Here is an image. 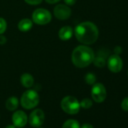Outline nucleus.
I'll return each mask as SVG.
<instances>
[{
  "instance_id": "12",
  "label": "nucleus",
  "mask_w": 128,
  "mask_h": 128,
  "mask_svg": "<svg viewBox=\"0 0 128 128\" xmlns=\"http://www.w3.org/2000/svg\"><path fill=\"white\" fill-rule=\"evenodd\" d=\"M20 82H21V84L24 87L29 88L33 85L34 79H33V77L30 74L24 73L22 75V76L20 78Z\"/></svg>"
},
{
  "instance_id": "10",
  "label": "nucleus",
  "mask_w": 128,
  "mask_h": 128,
  "mask_svg": "<svg viewBox=\"0 0 128 128\" xmlns=\"http://www.w3.org/2000/svg\"><path fill=\"white\" fill-rule=\"evenodd\" d=\"M12 121L16 127H23L26 124L28 118L24 112L19 110L12 114Z\"/></svg>"
},
{
  "instance_id": "16",
  "label": "nucleus",
  "mask_w": 128,
  "mask_h": 128,
  "mask_svg": "<svg viewBox=\"0 0 128 128\" xmlns=\"http://www.w3.org/2000/svg\"><path fill=\"white\" fill-rule=\"evenodd\" d=\"M85 78L86 83L88 84H90V85L94 84V83H95V82H96V76H95L94 74H93V73H91V72L88 73V74L85 76V78Z\"/></svg>"
},
{
  "instance_id": "26",
  "label": "nucleus",
  "mask_w": 128,
  "mask_h": 128,
  "mask_svg": "<svg viewBox=\"0 0 128 128\" xmlns=\"http://www.w3.org/2000/svg\"><path fill=\"white\" fill-rule=\"evenodd\" d=\"M46 2L48 3H50V4H54V3H56L58 2L60 0H45Z\"/></svg>"
},
{
  "instance_id": "24",
  "label": "nucleus",
  "mask_w": 128,
  "mask_h": 128,
  "mask_svg": "<svg viewBox=\"0 0 128 128\" xmlns=\"http://www.w3.org/2000/svg\"><path fill=\"white\" fill-rule=\"evenodd\" d=\"M6 42V38L5 36H0V44H5Z\"/></svg>"
},
{
  "instance_id": "25",
  "label": "nucleus",
  "mask_w": 128,
  "mask_h": 128,
  "mask_svg": "<svg viewBox=\"0 0 128 128\" xmlns=\"http://www.w3.org/2000/svg\"><path fill=\"white\" fill-rule=\"evenodd\" d=\"M81 128H94V126L90 124H84Z\"/></svg>"
},
{
  "instance_id": "15",
  "label": "nucleus",
  "mask_w": 128,
  "mask_h": 128,
  "mask_svg": "<svg viewBox=\"0 0 128 128\" xmlns=\"http://www.w3.org/2000/svg\"><path fill=\"white\" fill-rule=\"evenodd\" d=\"M62 128H81L79 123L76 120L70 119L64 122Z\"/></svg>"
},
{
  "instance_id": "9",
  "label": "nucleus",
  "mask_w": 128,
  "mask_h": 128,
  "mask_svg": "<svg viewBox=\"0 0 128 128\" xmlns=\"http://www.w3.org/2000/svg\"><path fill=\"white\" fill-rule=\"evenodd\" d=\"M54 16L61 20L68 19L71 15V9L65 5H58L54 9Z\"/></svg>"
},
{
  "instance_id": "11",
  "label": "nucleus",
  "mask_w": 128,
  "mask_h": 128,
  "mask_svg": "<svg viewBox=\"0 0 128 128\" xmlns=\"http://www.w3.org/2000/svg\"><path fill=\"white\" fill-rule=\"evenodd\" d=\"M73 34V30L70 26H63L59 31V37L60 39L66 41L72 38Z\"/></svg>"
},
{
  "instance_id": "1",
  "label": "nucleus",
  "mask_w": 128,
  "mask_h": 128,
  "mask_svg": "<svg viewBox=\"0 0 128 128\" xmlns=\"http://www.w3.org/2000/svg\"><path fill=\"white\" fill-rule=\"evenodd\" d=\"M75 36L81 43L84 44H91L98 38V28L91 22H83L76 27Z\"/></svg>"
},
{
  "instance_id": "8",
  "label": "nucleus",
  "mask_w": 128,
  "mask_h": 128,
  "mask_svg": "<svg viewBox=\"0 0 128 128\" xmlns=\"http://www.w3.org/2000/svg\"><path fill=\"white\" fill-rule=\"evenodd\" d=\"M107 64L109 70L114 73L119 72L123 67V61L118 54L111 55L108 60Z\"/></svg>"
},
{
  "instance_id": "21",
  "label": "nucleus",
  "mask_w": 128,
  "mask_h": 128,
  "mask_svg": "<svg viewBox=\"0 0 128 128\" xmlns=\"http://www.w3.org/2000/svg\"><path fill=\"white\" fill-rule=\"evenodd\" d=\"M24 1L30 5H38L42 2V0H24Z\"/></svg>"
},
{
  "instance_id": "7",
  "label": "nucleus",
  "mask_w": 128,
  "mask_h": 128,
  "mask_svg": "<svg viewBox=\"0 0 128 128\" xmlns=\"http://www.w3.org/2000/svg\"><path fill=\"white\" fill-rule=\"evenodd\" d=\"M30 124L33 127L41 126L44 120V113L42 110L37 108L31 112L28 118Z\"/></svg>"
},
{
  "instance_id": "4",
  "label": "nucleus",
  "mask_w": 128,
  "mask_h": 128,
  "mask_svg": "<svg viewBox=\"0 0 128 128\" xmlns=\"http://www.w3.org/2000/svg\"><path fill=\"white\" fill-rule=\"evenodd\" d=\"M60 106L64 112L70 114H77L81 108L80 102L76 97L72 96H67L64 97L61 101Z\"/></svg>"
},
{
  "instance_id": "2",
  "label": "nucleus",
  "mask_w": 128,
  "mask_h": 128,
  "mask_svg": "<svg viewBox=\"0 0 128 128\" xmlns=\"http://www.w3.org/2000/svg\"><path fill=\"white\" fill-rule=\"evenodd\" d=\"M94 53L93 50L87 46L80 45L76 48L72 54V63L78 68H84L94 61Z\"/></svg>"
},
{
  "instance_id": "17",
  "label": "nucleus",
  "mask_w": 128,
  "mask_h": 128,
  "mask_svg": "<svg viewBox=\"0 0 128 128\" xmlns=\"http://www.w3.org/2000/svg\"><path fill=\"white\" fill-rule=\"evenodd\" d=\"M93 62H94L95 66H96L97 67H100V68H102V67H103L106 65V60H105V59L101 57V56H98L96 58H94Z\"/></svg>"
},
{
  "instance_id": "13",
  "label": "nucleus",
  "mask_w": 128,
  "mask_h": 128,
  "mask_svg": "<svg viewBox=\"0 0 128 128\" xmlns=\"http://www.w3.org/2000/svg\"><path fill=\"white\" fill-rule=\"evenodd\" d=\"M32 27V22L28 18L21 20L18 24V29L21 32H28Z\"/></svg>"
},
{
  "instance_id": "23",
  "label": "nucleus",
  "mask_w": 128,
  "mask_h": 128,
  "mask_svg": "<svg viewBox=\"0 0 128 128\" xmlns=\"http://www.w3.org/2000/svg\"><path fill=\"white\" fill-rule=\"evenodd\" d=\"M114 50V53H115V54H118V55H119V54L121 53V51H122V50H121V48H120V47H119V46H117V47H115Z\"/></svg>"
},
{
  "instance_id": "27",
  "label": "nucleus",
  "mask_w": 128,
  "mask_h": 128,
  "mask_svg": "<svg viewBox=\"0 0 128 128\" xmlns=\"http://www.w3.org/2000/svg\"><path fill=\"white\" fill-rule=\"evenodd\" d=\"M6 128H16V126L14 125V124H10V125H8L6 126Z\"/></svg>"
},
{
  "instance_id": "19",
  "label": "nucleus",
  "mask_w": 128,
  "mask_h": 128,
  "mask_svg": "<svg viewBox=\"0 0 128 128\" xmlns=\"http://www.w3.org/2000/svg\"><path fill=\"white\" fill-rule=\"evenodd\" d=\"M6 28H7L6 21L3 18H0V35L5 32V31L6 30Z\"/></svg>"
},
{
  "instance_id": "14",
  "label": "nucleus",
  "mask_w": 128,
  "mask_h": 128,
  "mask_svg": "<svg viewBox=\"0 0 128 128\" xmlns=\"http://www.w3.org/2000/svg\"><path fill=\"white\" fill-rule=\"evenodd\" d=\"M19 104L18 99L16 96H11L9 97L6 103V108L8 109L9 111H14L18 108Z\"/></svg>"
},
{
  "instance_id": "6",
  "label": "nucleus",
  "mask_w": 128,
  "mask_h": 128,
  "mask_svg": "<svg viewBox=\"0 0 128 128\" xmlns=\"http://www.w3.org/2000/svg\"><path fill=\"white\" fill-rule=\"evenodd\" d=\"M91 96L96 102H102L106 98V90L101 83L94 84L91 90Z\"/></svg>"
},
{
  "instance_id": "5",
  "label": "nucleus",
  "mask_w": 128,
  "mask_h": 128,
  "mask_svg": "<svg viewBox=\"0 0 128 128\" xmlns=\"http://www.w3.org/2000/svg\"><path fill=\"white\" fill-rule=\"evenodd\" d=\"M32 20L33 21L38 25H44L48 24L51 20L50 13L43 8L36 9L32 14Z\"/></svg>"
},
{
  "instance_id": "22",
  "label": "nucleus",
  "mask_w": 128,
  "mask_h": 128,
  "mask_svg": "<svg viewBox=\"0 0 128 128\" xmlns=\"http://www.w3.org/2000/svg\"><path fill=\"white\" fill-rule=\"evenodd\" d=\"M64 2L68 6H73L76 2V0H64Z\"/></svg>"
},
{
  "instance_id": "3",
  "label": "nucleus",
  "mask_w": 128,
  "mask_h": 128,
  "mask_svg": "<svg viewBox=\"0 0 128 128\" xmlns=\"http://www.w3.org/2000/svg\"><path fill=\"white\" fill-rule=\"evenodd\" d=\"M39 102V96L34 90H28L25 91L20 99V103L23 108L26 109H32L35 108Z\"/></svg>"
},
{
  "instance_id": "28",
  "label": "nucleus",
  "mask_w": 128,
  "mask_h": 128,
  "mask_svg": "<svg viewBox=\"0 0 128 128\" xmlns=\"http://www.w3.org/2000/svg\"><path fill=\"white\" fill-rule=\"evenodd\" d=\"M41 128H42V127H41Z\"/></svg>"
},
{
  "instance_id": "20",
  "label": "nucleus",
  "mask_w": 128,
  "mask_h": 128,
  "mask_svg": "<svg viewBox=\"0 0 128 128\" xmlns=\"http://www.w3.org/2000/svg\"><path fill=\"white\" fill-rule=\"evenodd\" d=\"M121 108L124 111L128 112V96L124 98L121 102Z\"/></svg>"
},
{
  "instance_id": "18",
  "label": "nucleus",
  "mask_w": 128,
  "mask_h": 128,
  "mask_svg": "<svg viewBox=\"0 0 128 128\" xmlns=\"http://www.w3.org/2000/svg\"><path fill=\"white\" fill-rule=\"evenodd\" d=\"M92 105H93L92 101L88 98H85V99L82 100V102H80V106L83 108H90L92 106Z\"/></svg>"
}]
</instances>
